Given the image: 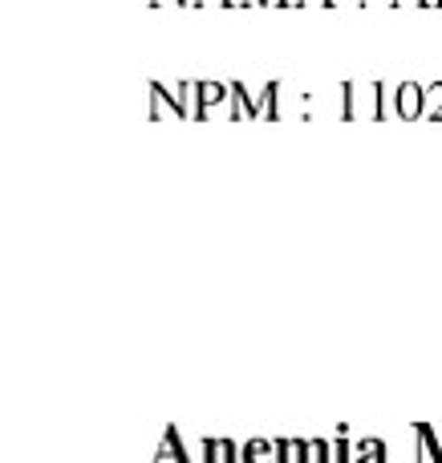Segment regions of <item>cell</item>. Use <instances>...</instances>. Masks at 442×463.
<instances>
[{
	"mask_svg": "<svg viewBox=\"0 0 442 463\" xmlns=\"http://www.w3.org/2000/svg\"><path fill=\"white\" fill-rule=\"evenodd\" d=\"M199 4H228V0H199Z\"/></svg>",
	"mask_w": 442,
	"mask_h": 463,
	"instance_id": "9",
	"label": "cell"
},
{
	"mask_svg": "<svg viewBox=\"0 0 442 463\" xmlns=\"http://www.w3.org/2000/svg\"><path fill=\"white\" fill-rule=\"evenodd\" d=\"M438 4H442V0H438Z\"/></svg>",
	"mask_w": 442,
	"mask_h": 463,
	"instance_id": "13",
	"label": "cell"
},
{
	"mask_svg": "<svg viewBox=\"0 0 442 463\" xmlns=\"http://www.w3.org/2000/svg\"><path fill=\"white\" fill-rule=\"evenodd\" d=\"M228 4H252V0H228Z\"/></svg>",
	"mask_w": 442,
	"mask_h": 463,
	"instance_id": "10",
	"label": "cell"
},
{
	"mask_svg": "<svg viewBox=\"0 0 442 463\" xmlns=\"http://www.w3.org/2000/svg\"><path fill=\"white\" fill-rule=\"evenodd\" d=\"M345 118H353V122H374V118H382V90L369 86V82L345 86Z\"/></svg>",
	"mask_w": 442,
	"mask_h": 463,
	"instance_id": "2",
	"label": "cell"
},
{
	"mask_svg": "<svg viewBox=\"0 0 442 463\" xmlns=\"http://www.w3.org/2000/svg\"><path fill=\"white\" fill-rule=\"evenodd\" d=\"M382 118H398V82H382Z\"/></svg>",
	"mask_w": 442,
	"mask_h": 463,
	"instance_id": "6",
	"label": "cell"
},
{
	"mask_svg": "<svg viewBox=\"0 0 442 463\" xmlns=\"http://www.w3.org/2000/svg\"><path fill=\"white\" fill-rule=\"evenodd\" d=\"M183 4H199V0H183Z\"/></svg>",
	"mask_w": 442,
	"mask_h": 463,
	"instance_id": "11",
	"label": "cell"
},
{
	"mask_svg": "<svg viewBox=\"0 0 442 463\" xmlns=\"http://www.w3.org/2000/svg\"><path fill=\"white\" fill-rule=\"evenodd\" d=\"M151 118H159V122H163V118H183V114H179V106H174L171 98L163 94V86H159V82L151 86Z\"/></svg>",
	"mask_w": 442,
	"mask_h": 463,
	"instance_id": "5",
	"label": "cell"
},
{
	"mask_svg": "<svg viewBox=\"0 0 442 463\" xmlns=\"http://www.w3.org/2000/svg\"><path fill=\"white\" fill-rule=\"evenodd\" d=\"M300 4H333V0H300Z\"/></svg>",
	"mask_w": 442,
	"mask_h": 463,
	"instance_id": "7",
	"label": "cell"
},
{
	"mask_svg": "<svg viewBox=\"0 0 442 463\" xmlns=\"http://www.w3.org/2000/svg\"><path fill=\"white\" fill-rule=\"evenodd\" d=\"M398 118H426V98L418 82H398Z\"/></svg>",
	"mask_w": 442,
	"mask_h": 463,
	"instance_id": "4",
	"label": "cell"
},
{
	"mask_svg": "<svg viewBox=\"0 0 442 463\" xmlns=\"http://www.w3.org/2000/svg\"><path fill=\"white\" fill-rule=\"evenodd\" d=\"M199 106L203 118H236V98L223 82H199Z\"/></svg>",
	"mask_w": 442,
	"mask_h": 463,
	"instance_id": "3",
	"label": "cell"
},
{
	"mask_svg": "<svg viewBox=\"0 0 442 463\" xmlns=\"http://www.w3.org/2000/svg\"><path fill=\"white\" fill-rule=\"evenodd\" d=\"M289 4H300V0H289Z\"/></svg>",
	"mask_w": 442,
	"mask_h": 463,
	"instance_id": "12",
	"label": "cell"
},
{
	"mask_svg": "<svg viewBox=\"0 0 442 463\" xmlns=\"http://www.w3.org/2000/svg\"><path fill=\"white\" fill-rule=\"evenodd\" d=\"M154 4H183V0H154Z\"/></svg>",
	"mask_w": 442,
	"mask_h": 463,
	"instance_id": "8",
	"label": "cell"
},
{
	"mask_svg": "<svg viewBox=\"0 0 442 463\" xmlns=\"http://www.w3.org/2000/svg\"><path fill=\"white\" fill-rule=\"evenodd\" d=\"M236 98V118L248 122V118H272V102H276V86H264V82H236L231 86Z\"/></svg>",
	"mask_w": 442,
	"mask_h": 463,
	"instance_id": "1",
	"label": "cell"
}]
</instances>
